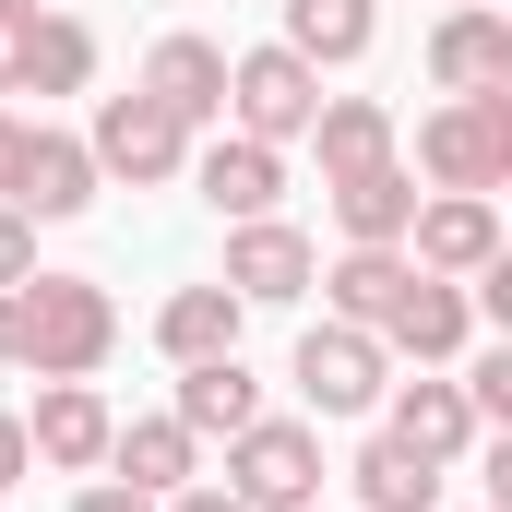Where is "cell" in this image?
Here are the masks:
<instances>
[{"mask_svg": "<svg viewBox=\"0 0 512 512\" xmlns=\"http://www.w3.org/2000/svg\"><path fill=\"white\" fill-rule=\"evenodd\" d=\"M24 477H36V453H24V417H0V501H12Z\"/></svg>", "mask_w": 512, "mask_h": 512, "instance_id": "obj_29", "label": "cell"}, {"mask_svg": "<svg viewBox=\"0 0 512 512\" xmlns=\"http://www.w3.org/2000/svg\"><path fill=\"white\" fill-rule=\"evenodd\" d=\"M227 489H239L251 512H310V501H322V429L262 405L251 429L227 441Z\"/></svg>", "mask_w": 512, "mask_h": 512, "instance_id": "obj_3", "label": "cell"}, {"mask_svg": "<svg viewBox=\"0 0 512 512\" xmlns=\"http://www.w3.org/2000/svg\"><path fill=\"white\" fill-rule=\"evenodd\" d=\"M108 429H120V417H108V393H96V382H36L24 453L60 465V477H96V465H108Z\"/></svg>", "mask_w": 512, "mask_h": 512, "instance_id": "obj_12", "label": "cell"}, {"mask_svg": "<svg viewBox=\"0 0 512 512\" xmlns=\"http://www.w3.org/2000/svg\"><path fill=\"white\" fill-rule=\"evenodd\" d=\"M191 191H203L227 227H251V215H274V191H286V155L251 143V131H215V143H191Z\"/></svg>", "mask_w": 512, "mask_h": 512, "instance_id": "obj_14", "label": "cell"}, {"mask_svg": "<svg viewBox=\"0 0 512 512\" xmlns=\"http://www.w3.org/2000/svg\"><path fill=\"white\" fill-rule=\"evenodd\" d=\"M382 441L429 453V465H465L489 429H477V405H465V382H453V370H417V382H382Z\"/></svg>", "mask_w": 512, "mask_h": 512, "instance_id": "obj_9", "label": "cell"}, {"mask_svg": "<svg viewBox=\"0 0 512 512\" xmlns=\"http://www.w3.org/2000/svg\"><path fill=\"white\" fill-rule=\"evenodd\" d=\"M286 382H298L310 417H370L382 382H393V358H382V334H358V322H310L298 358H286Z\"/></svg>", "mask_w": 512, "mask_h": 512, "instance_id": "obj_4", "label": "cell"}, {"mask_svg": "<svg viewBox=\"0 0 512 512\" xmlns=\"http://www.w3.org/2000/svg\"><path fill=\"white\" fill-rule=\"evenodd\" d=\"M12 167H24V108H0V203H12Z\"/></svg>", "mask_w": 512, "mask_h": 512, "instance_id": "obj_31", "label": "cell"}, {"mask_svg": "<svg viewBox=\"0 0 512 512\" xmlns=\"http://www.w3.org/2000/svg\"><path fill=\"white\" fill-rule=\"evenodd\" d=\"M108 465H120V489L167 501V489H191V477H203V441H191L179 417H131V429H108Z\"/></svg>", "mask_w": 512, "mask_h": 512, "instance_id": "obj_19", "label": "cell"}, {"mask_svg": "<svg viewBox=\"0 0 512 512\" xmlns=\"http://www.w3.org/2000/svg\"><path fill=\"white\" fill-rule=\"evenodd\" d=\"M429 84H441V96H489V84H512V24L489 12V0H453V12H441V36H429Z\"/></svg>", "mask_w": 512, "mask_h": 512, "instance_id": "obj_15", "label": "cell"}, {"mask_svg": "<svg viewBox=\"0 0 512 512\" xmlns=\"http://www.w3.org/2000/svg\"><path fill=\"white\" fill-rule=\"evenodd\" d=\"M334 191V227H346V251H405V215H417V167L382 155V167H346V179H322Z\"/></svg>", "mask_w": 512, "mask_h": 512, "instance_id": "obj_16", "label": "cell"}, {"mask_svg": "<svg viewBox=\"0 0 512 512\" xmlns=\"http://www.w3.org/2000/svg\"><path fill=\"white\" fill-rule=\"evenodd\" d=\"M405 274H417V262H405V251H346V262H334V274H310V286L334 298V322H358V334H370V322H382V310H393V286H405Z\"/></svg>", "mask_w": 512, "mask_h": 512, "instance_id": "obj_24", "label": "cell"}, {"mask_svg": "<svg viewBox=\"0 0 512 512\" xmlns=\"http://www.w3.org/2000/svg\"><path fill=\"white\" fill-rule=\"evenodd\" d=\"M370 36H382L370 0H286V36L274 48H298L310 72H346V60H370Z\"/></svg>", "mask_w": 512, "mask_h": 512, "instance_id": "obj_20", "label": "cell"}, {"mask_svg": "<svg viewBox=\"0 0 512 512\" xmlns=\"http://www.w3.org/2000/svg\"><path fill=\"white\" fill-rule=\"evenodd\" d=\"M310 108H322V72L298 60V48H239L227 60V131H251V143H298L310 131Z\"/></svg>", "mask_w": 512, "mask_h": 512, "instance_id": "obj_5", "label": "cell"}, {"mask_svg": "<svg viewBox=\"0 0 512 512\" xmlns=\"http://www.w3.org/2000/svg\"><path fill=\"white\" fill-rule=\"evenodd\" d=\"M108 358H120V298L96 274H24V286H0V370L96 382Z\"/></svg>", "mask_w": 512, "mask_h": 512, "instance_id": "obj_1", "label": "cell"}, {"mask_svg": "<svg viewBox=\"0 0 512 512\" xmlns=\"http://www.w3.org/2000/svg\"><path fill=\"white\" fill-rule=\"evenodd\" d=\"M310 274H322L310 227L251 215V227H227V274H215V286H239V310H298V298H310Z\"/></svg>", "mask_w": 512, "mask_h": 512, "instance_id": "obj_7", "label": "cell"}, {"mask_svg": "<svg viewBox=\"0 0 512 512\" xmlns=\"http://www.w3.org/2000/svg\"><path fill=\"white\" fill-rule=\"evenodd\" d=\"M72 512H155L143 489H120V477H96V489H72Z\"/></svg>", "mask_w": 512, "mask_h": 512, "instance_id": "obj_30", "label": "cell"}, {"mask_svg": "<svg viewBox=\"0 0 512 512\" xmlns=\"http://www.w3.org/2000/svg\"><path fill=\"white\" fill-rule=\"evenodd\" d=\"M108 179H96V155H84V131H48L24 120V167H12V215H36V227H60V215H84Z\"/></svg>", "mask_w": 512, "mask_h": 512, "instance_id": "obj_11", "label": "cell"}, {"mask_svg": "<svg viewBox=\"0 0 512 512\" xmlns=\"http://www.w3.org/2000/svg\"><path fill=\"white\" fill-rule=\"evenodd\" d=\"M143 96H155L179 131H227V48H215V36H155Z\"/></svg>", "mask_w": 512, "mask_h": 512, "instance_id": "obj_13", "label": "cell"}, {"mask_svg": "<svg viewBox=\"0 0 512 512\" xmlns=\"http://www.w3.org/2000/svg\"><path fill=\"white\" fill-rule=\"evenodd\" d=\"M453 382H465V405H477V429H501V417H512V346H489V358H465Z\"/></svg>", "mask_w": 512, "mask_h": 512, "instance_id": "obj_25", "label": "cell"}, {"mask_svg": "<svg viewBox=\"0 0 512 512\" xmlns=\"http://www.w3.org/2000/svg\"><path fill=\"white\" fill-rule=\"evenodd\" d=\"M167 417H179L191 441H239V429L262 417L251 358H191V370H179V405H167Z\"/></svg>", "mask_w": 512, "mask_h": 512, "instance_id": "obj_17", "label": "cell"}, {"mask_svg": "<svg viewBox=\"0 0 512 512\" xmlns=\"http://www.w3.org/2000/svg\"><path fill=\"white\" fill-rule=\"evenodd\" d=\"M84 84H96V24H72V12H36L12 96H84Z\"/></svg>", "mask_w": 512, "mask_h": 512, "instance_id": "obj_22", "label": "cell"}, {"mask_svg": "<svg viewBox=\"0 0 512 512\" xmlns=\"http://www.w3.org/2000/svg\"><path fill=\"white\" fill-rule=\"evenodd\" d=\"M155 512H251V501H239L227 477H191V489H167V501H155Z\"/></svg>", "mask_w": 512, "mask_h": 512, "instance_id": "obj_28", "label": "cell"}, {"mask_svg": "<svg viewBox=\"0 0 512 512\" xmlns=\"http://www.w3.org/2000/svg\"><path fill=\"white\" fill-rule=\"evenodd\" d=\"M239 322H251V310H239V286H215V274H203V286H167L155 346H167L179 370H191V358H239Z\"/></svg>", "mask_w": 512, "mask_h": 512, "instance_id": "obj_18", "label": "cell"}, {"mask_svg": "<svg viewBox=\"0 0 512 512\" xmlns=\"http://www.w3.org/2000/svg\"><path fill=\"white\" fill-rule=\"evenodd\" d=\"M370 334H382V358H417V370H441V358H465L477 310H465V286H453V274H405V286H393V310L370 322Z\"/></svg>", "mask_w": 512, "mask_h": 512, "instance_id": "obj_10", "label": "cell"}, {"mask_svg": "<svg viewBox=\"0 0 512 512\" xmlns=\"http://www.w3.org/2000/svg\"><path fill=\"white\" fill-rule=\"evenodd\" d=\"M417 179H429V191H501L512 179V84L429 108V120H417Z\"/></svg>", "mask_w": 512, "mask_h": 512, "instance_id": "obj_2", "label": "cell"}, {"mask_svg": "<svg viewBox=\"0 0 512 512\" xmlns=\"http://www.w3.org/2000/svg\"><path fill=\"white\" fill-rule=\"evenodd\" d=\"M24 36H36V0H0V96H12V72H24Z\"/></svg>", "mask_w": 512, "mask_h": 512, "instance_id": "obj_27", "label": "cell"}, {"mask_svg": "<svg viewBox=\"0 0 512 512\" xmlns=\"http://www.w3.org/2000/svg\"><path fill=\"white\" fill-rule=\"evenodd\" d=\"M489 12H501V0H489Z\"/></svg>", "mask_w": 512, "mask_h": 512, "instance_id": "obj_32", "label": "cell"}, {"mask_svg": "<svg viewBox=\"0 0 512 512\" xmlns=\"http://www.w3.org/2000/svg\"><path fill=\"white\" fill-rule=\"evenodd\" d=\"M298 143H322V179H346V167H382V155H393V108H382V96H322Z\"/></svg>", "mask_w": 512, "mask_h": 512, "instance_id": "obj_21", "label": "cell"}, {"mask_svg": "<svg viewBox=\"0 0 512 512\" xmlns=\"http://www.w3.org/2000/svg\"><path fill=\"white\" fill-rule=\"evenodd\" d=\"M346 477H358L370 512H441V477H453V465H429V453H405V441H370Z\"/></svg>", "mask_w": 512, "mask_h": 512, "instance_id": "obj_23", "label": "cell"}, {"mask_svg": "<svg viewBox=\"0 0 512 512\" xmlns=\"http://www.w3.org/2000/svg\"><path fill=\"white\" fill-rule=\"evenodd\" d=\"M24 274H36V215L0 203V286H24Z\"/></svg>", "mask_w": 512, "mask_h": 512, "instance_id": "obj_26", "label": "cell"}, {"mask_svg": "<svg viewBox=\"0 0 512 512\" xmlns=\"http://www.w3.org/2000/svg\"><path fill=\"white\" fill-rule=\"evenodd\" d=\"M405 262L465 286L477 262H501V203H489V191H417V215H405Z\"/></svg>", "mask_w": 512, "mask_h": 512, "instance_id": "obj_8", "label": "cell"}, {"mask_svg": "<svg viewBox=\"0 0 512 512\" xmlns=\"http://www.w3.org/2000/svg\"><path fill=\"white\" fill-rule=\"evenodd\" d=\"M84 155H96V179H131V191H155V179H179L191 167V131L167 120L143 84L131 96H96V131H84Z\"/></svg>", "mask_w": 512, "mask_h": 512, "instance_id": "obj_6", "label": "cell"}]
</instances>
